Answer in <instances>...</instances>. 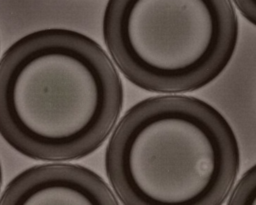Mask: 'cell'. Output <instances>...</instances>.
Returning <instances> with one entry per match:
<instances>
[{
    "instance_id": "1",
    "label": "cell",
    "mask_w": 256,
    "mask_h": 205,
    "mask_svg": "<svg viewBox=\"0 0 256 205\" xmlns=\"http://www.w3.org/2000/svg\"><path fill=\"white\" fill-rule=\"evenodd\" d=\"M123 96L115 64L96 41L64 28L38 30L0 59V135L32 159H80L108 138Z\"/></svg>"
},
{
    "instance_id": "2",
    "label": "cell",
    "mask_w": 256,
    "mask_h": 205,
    "mask_svg": "<svg viewBox=\"0 0 256 205\" xmlns=\"http://www.w3.org/2000/svg\"><path fill=\"white\" fill-rule=\"evenodd\" d=\"M236 135L207 102L146 98L122 116L105 153L112 189L126 205H220L239 172Z\"/></svg>"
},
{
    "instance_id": "3",
    "label": "cell",
    "mask_w": 256,
    "mask_h": 205,
    "mask_svg": "<svg viewBox=\"0 0 256 205\" xmlns=\"http://www.w3.org/2000/svg\"><path fill=\"white\" fill-rule=\"evenodd\" d=\"M103 38L113 63L137 87L189 92L228 66L238 20L231 0H108Z\"/></svg>"
},
{
    "instance_id": "4",
    "label": "cell",
    "mask_w": 256,
    "mask_h": 205,
    "mask_svg": "<svg viewBox=\"0 0 256 205\" xmlns=\"http://www.w3.org/2000/svg\"><path fill=\"white\" fill-rule=\"evenodd\" d=\"M2 205H116L118 198L94 171L59 161L32 166L15 176Z\"/></svg>"
},
{
    "instance_id": "5",
    "label": "cell",
    "mask_w": 256,
    "mask_h": 205,
    "mask_svg": "<svg viewBox=\"0 0 256 205\" xmlns=\"http://www.w3.org/2000/svg\"><path fill=\"white\" fill-rule=\"evenodd\" d=\"M230 205H256V164L234 185L228 199Z\"/></svg>"
},
{
    "instance_id": "6",
    "label": "cell",
    "mask_w": 256,
    "mask_h": 205,
    "mask_svg": "<svg viewBox=\"0 0 256 205\" xmlns=\"http://www.w3.org/2000/svg\"><path fill=\"white\" fill-rule=\"evenodd\" d=\"M240 13L256 26V0H233Z\"/></svg>"
},
{
    "instance_id": "7",
    "label": "cell",
    "mask_w": 256,
    "mask_h": 205,
    "mask_svg": "<svg viewBox=\"0 0 256 205\" xmlns=\"http://www.w3.org/2000/svg\"><path fill=\"white\" fill-rule=\"evenodd\" d=\"M1 184H2V170H1V164H0V189H1Z\"/></svg>"
}]
</instances>
